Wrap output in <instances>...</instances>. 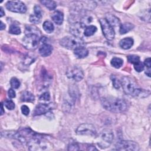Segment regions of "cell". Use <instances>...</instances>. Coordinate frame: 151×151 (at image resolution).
I'll return each instance as SVG.
<instances>
[{
	"label": "cell",
	"mask_w": 151,
	"mask_h": 151,
	"mask_svg": "<svg viewBox=\"0 0 151 151\" xmlns=\"http://www.w3.org/2000/svg\"><path fill=\"white\" fill-rule=\"evenodd\" d=\"M120 83L126 94L138 97H146L150 94V91L142 89L137 83L130 77H123Z\"/></svg>",
	"instance_id": "1"
},
{
	"label": "cell",
	"mask_w": 151,
	"mask_h": 151,
	"mask_svg": "<svg viewBox=\"0 0 151 151\" xmlns=\"http://www.w3.org/2000/svg\"><path fill=\"white\" fill-rule=\"evenodd\" d=\"M101 103L104 109L113 113L124 112L127 109L126 101L119 98L113 97H102Z\"/></svg>",
	"instance_id": "2"
},
{
	"label": "cell",
	"mask_w": 151,
	"mask_h": 151,
	"mask_svg": "<svg viewBox=\"0 0 151 151\" xmlns=\"http://www.w3.org/2000/svg\"><path fill=\"white\" fill-rule=\"evenodd\" d=\"M38 29L33 26H28L25 29V35L22 39V44L27 49L33 50L37 48L41 41Z\"/></svg>",
	"instance_id": "3"
},
{
	"label": "cell",
	"mask_w": 151,
	"mask_h": 151,
	"mask_svg": "<svg viewBox=\"0 0 151 151\" xmlns=\"http://www.w3.org/2000/svg\"><path fill=\"white\" fill-rule=\"evenodd\" d=\"M29 150H45L51 148L52 145L42 135L36 134L27 143Z\"/></svg>",
	"instance_id": "4"
},
{
	"label": "cell",
	"mask_w": 151,
	"mask_h": 151,
	"mask_svg": "<svg viewBox=\"0 0 151 151\" xmlns=\"http://www.w3.org/2000/svg\"><path fill=\"white\" fill-rule=\"evenodd\" d=\"M60 44L65 48L73 50L85 46V42L81 38L74 36H67L63 38L60 40Z\"/></svg>",
	"instance_id": "5"
},
{
	"label": "cell",
	"mask_w": 151,
	"mask_h": 151,
	"mask_svg": "<svg viewBox=\"0 0 151 151\" xmlns=\"http://www.w3.org/2000/svg\"><path fill=\"white\" fill-rule=\"evenodd\" d=\"M114 139V135L111 130L106 129L103 130L99 134L97 144L101 149L108 147Z\"/></svg>",
	"instance_id": "6"
},
{
	"label": "cell",
	"mask_w": 151,
	"mask_h": 151,
	"mask_svg": "<svg viewBox=\"0 0 151 151\" xmlns=\"http://www.w3.org/2000/svg\"><path fill=\"white\" fill-rule=\"evenodd\" d=\"M115 149L117 150H139V145L133 141L120 140L115 145Z\"/></svg>",
	"instance_id": "7"
},
{
	"label": "cell",
	"mask_w": 151,
	"mask_h": 151,
	"mask_svg": "<svg viewBox=\"0 0 151 151\" xmlns=\"http://www.w3.org/2000/svg\"><path fill=\"white\" fill-rule=\"evenodd\" d=\"M6 8L8 10L17 13H25L27 7L24 2L21 1H9L6 4Z\"/></svg>",
	"instance_id": "8"
},
{
	"label": "cell",
	"mask_w": 151,
	"mask_h": 151,
	"mask_svg": "<svg viewBox=\"0 0 151 151\" xmlns=\"http://www.w3.org/2000/svg\"><path fill=\"white\" fill-rule=\"evenodd\" d=\"M103 34L108 40H112L114 38L115 33L113 28L109 24L106 18H101L99 20Z\"/></svg>",
	"instance_id": "9"
},
{
	"label": "cell",
	"mask_w": 151,
	"mask_h": 151,
	"mask_svg": "<svg viewBox=\"0 0 151 151\" xmlns=\"http://www.w3.org/2000/svg\"><path fill=\"white\" fill-rule=\"evenodd\" d=\"M76 133L79 135H88L93 136L96 134V130L93 124L84 123L78 126Z\"/></svg>",
	"instance_id": "10"
},
{
	"label": "cell",
	"mask_w": 151,
	"mask_h": 151,
	"mask_svg": "<svg viewBox=\"0 0 151 151\" xmlns=\"http://www.w3.org/2000/svg\"><path fill=\"white\" fill-rule=\"evenodd\" d=\"M67 76L69 78L78 82L83 78L84 73L80 67L73 66L68 68L67 71Z\"/></svg>",
	"instance_id": "11"
},
{
	"label": "cell",
	"mask_w": 151,
	"mask_h": 151,
	"mask_svg": "<svg viewBox=\"0 0 151 151\" xmlns=\"http://www.w3.org/2000/svg\"><path fill=\"white\" fill-rule=\"evenodd\" d=\"M53 108L52 103H40L38 104L35 108L33 115L39 116L45 113H47Z\"/></svg>",
	"instance_id": "12"
},
{
	"label": "cell",
	"mask_w": 151,
	"mask_h": 151,
	"mask_svg": "<svg viewBox=\"0 0 151 151\" xmlns=\"http://www.w3.org/2000/svg\"><path fill=\"white\" fill-rule=\"evenodd\" d=\"M34 14L29 17V21L33 24H38L40 22L42 18V11L40 6L35 5L34 6Z\"/></svg>",
	"instance_id": "13"
},
{
	"label": "cell",
	"mask_w": 151,
	"mask_h": 151,
	"mask_svg": "<svg viewBox=\"0 0 151 151\" xmlns=\"http://www.w3.org/2000/svg\"><path fill=\"white\" fill-rule=\"evenodd\" d=\"M84 27V26L81 22L75 23L70 27V32L73 36L81 38L82 31Z\"/></svg>",
	"instance_id": "14"
},
{
	"label": "cell",
	"mask_w": 151,
	"mask_h": 151,
	"mask_svg": "<svg viewBox=\"0 0 151 151\" xmlns=\"http://www.w3.org/2000/svg\"><path fill=\"white\" fill-rule=\"evenodd\" d=\"M52 51V47L51 45L46 43H43V44L39 48L40 54L44 57L50 55L51 54Z\"/></svg>",
	"instance_id": "15"
},
{
	"label": "cell",
	"mask_w": 151,
	"mask_h": 151,
	"mask_svg": "<svg viewBox=\"0 0 151 151\" xmlns=\"http://www.w3.org/2000/svg\"><path fill=\"white\" fill-rule=\"evenodd\" d=\"M106 19L113 28L120 27V20L117 17H116L114 15H112L110 14H107Z\"/></svg>",
	"instance_id": "16"
},
{
	"label": "cell",
	"mask_w": 151,
	"mask_h": 151,
	"mask_svg": "<svg viewBox=\"0 0 151 151\" xmlns=\"http://www.w3.org/2000/svg\"><path fill=\"white\" fill-rule=\"evenodd\" d=\"M133 40L130 37L124 38L121 40L119 42L120 47L124 50H127L130 48L133 45Z\"/></svg>",
	"instance_id": "17"
},
{
	"label": "cell",
	"mask_w": 151,
	"mask_h": 151,
	"mask_svg": "<svg viewBox=\"0 0 151 151\" xmlns=\"http://www.w3.org/2000/svg\"><path fill=\"white\" fill-rule=\"evenodd\" d=\"M51 18L56 24L61 25L64 21L63 13L60 11H55L52 13L51 15Z\"/></svg>",
	"instance_id": "18"
},
{
	"label": "cell",
	"mask_w": 151,
	"mask_h": 151,
	"mask_svg": "<svg viewBox=\"0 0 151 151\" xmlns=\"http://www.w3.org/2000/svg\"><path fill=\"white\" fill-rule=\"evenodd\" d=\"M74 54L78 58H83L88 54V51L85 47H80L74 50Z\"/></svg>",
	"instance_id": "19"
},
{
	"label": "cell",
	"mask_w": 151,
	"mask_h": 151,
	"mask_svg": "<svg viewBox=\"0 0 151 151\" xmlns=\"http://www.w3.org/2000/svg\"><path fill=\"white\" fill-rule=\"evenodd\" d=\"M134 28V25L130 22H124L122 24H120L119 32L120 34H124Z\"/></svg>",
	"instance_id": "20"
},
{
	"label": "cell",
	"mask_w": 151,
	"mask_h": 151,
	"mask_svg": "<svg viewBox=\"0 0 151 151\" xmlns=\"http://www.w3.org/2000/svg\"><path fill=\"white\" fill-rule=\"evenodd\" d=\"M35 100V97L32 93L29 91H25L21 94V100L22 101L27 102H32Z\"/></svg>",
	"instance_id": "21"
},
{
	"label": "cell",
	"mask_w": 151,
	"mask_h": 151,
	"mask_svg": "<svg viewBox=\"0 0 151 151\" xmlns=\"http://www.w3.org/2000/svg\"><path fill=\"white\" fill-rule=\"evenodd\" d=\"M97 31V27L94 25H88L85 28L84 31V35L86 37L93 35Z\"/></svg>",
	"instance_id": "22"
},
{
	"label": "cell",
	"mask_w": 151,
	"mask_h": 151,
	"mask_svg": "<svg viewBox=\"0 0 151 151\" xmlns=\"http://www.w3.org/2000/svg\"><path fill=\"white\" fill-rule=\"evenodd\" d=\"M40 2L44 5L47 8H48L49 10H53L55 9L57 7V4L54 1H47V0H43L41 1Z\"/></svg>",
	"instance_id": "23"
},
{
	"label": "cell",
	"mask_w": 151,
	"mask_h": 151,
	"mask_svg": "<svg viewBox=\"0 0 151 151\" xmlns=\"http://www.w3.org/2000/svg\"><path fill=\"white\" fill-rule=\"evenodd\" d=\"M42 27H43V29H44V31L46 32L49 33V34L53 32V31L54 29V26L53 24L49 21H45L43 23Z\"/></svg>",
	"instance_id": "24"
},
{
	"label": "cell",
	"mask_w": 151,
	"mask_h": 151,
	"mask_svg": "<svg viewBox=\"0 0 151 151\" xmlns=\"http://www.w3.org/2000/svg\"><path fill=\"white\" fill-rule=\"evenodd\" d=\"M111 65L116 68H119L121 67L123 64V61L122 59L118 57H114L111 60Z\"/></svg>",
	"instance_id": "25"
},
{
	"label": "cell",
	"mask_w": 151,
	"mask_h": 151,
	"mask_svg": "<svg viewBox=\"0 0 151 151\" xmlns=\"http://www.w3.org/2000/svg\"><path fill=\"white\" fill-rule=\"evenodd\" d=\"M21 31L20 28L14 24H12L11 25V26L9 27V32L11 34H14V35H18L20 34Z\"/></svg>",
	"instance_id": "26"
},
{
	"label": "cell",
	"mask_w": 151,
	"mask_h": 151,
	"mask_svg": "<svg viewBox=\"0 0 151 151\" xmlns=\"http://www.w3.org/2000/svg\"><path fill=\"white\" fill-rule=\"evenodd\" d=\"M127 60L130 63H132L133 64H136V63L140 61V58L139 56L136 55H128L127 57Z\"/></svg>",
	"instance_id": "27"
},
{
	"label": "cell",
	"mask_w": 151,
	"mask_h": 151,
	"mask_svg": "<svg viewBox=\"0 0 151 151\" xmlns=\"http://www.w3.org/2000/svg\"><path fill=\"white\" fill-rule=\"evenodd\" d=\"M10 84L13 88H18L20 86L19 81L15 77H12L10 80Z\"/></svg>",
	"instance_id": "28"
},
{
	"label": "cell",
	"mask_w": 151,
	"mask_h": 151,
	"mask_svg": "<svg viewBox=\"0 0 151 151\" xmlns=\"http://www.w3.org/2000/svg\"><path fill=\"white\" fill-rule=\"evenodd\" d=\"M4 105L8 110H13L15 108V103L10 99H6L4 101Z\"/></svg>",
	"instance_id": "29"
},
{
	"label": "cell",
	"mask_w": 151,
	"mask_h": 151,
	"mask_svg": "<svg viewBox=\"0 0 151 151\" xmlns=\"http://www.w3.org/2000/svg\"><path fill=\"white\" fill-rule=\"evenodd\" d=\"M68 150H73L76 151L80 150V147L78 145L76 142H72L70 143L68 146Z\"/></svg>",
	"instance_id": "30"
},
{
	"label": "cell",
	"mask_w": 151,
	"mask_h": 151,
	"mask_svg": "<svg viewBox=\"0 0 151 151\" xmlns=\"http://www.w3.org/2000/svg\"><path fill=\"white\" fill-rule=\"evenodd\" d=\"M133 65H134V68L135 70L137 72H141L144 69V65L140 61L136 63V64H134Z\"/></svg>",
	"instance_id": "31"
},
{
	"label": "cell",
	"mask_w": 151,
	"mask_h": 151,
	"mask_svg": "<svg viewBox=\"0 0 151 151\" xmlns=\"http://www.w3.org/2000/svg\"><path fill=\"white\" fill-rule=\"evenodd\" d=\"M50 99V94L48 92L46 91L42 93L40 97V100H43V101H49Z\"/></svg>",
	"instance_id": "32"
},
{
	"label": "cell",
	"mask_w": 151,
	"mask_h": 151,
	"mask_svg": "<svg viewBox=\"0 0 151 151\" xmlns=\"http://www.w3.org/2000/svg\"><path fill=\"white\" fill-rule=\"evenodd\" d=\"M112 82H113V86L116 88H119L120 87V85H121V83L120 82L117 80V78L114 77V76H112Z\"/></svg>",
	"instance_id": "33"
},
{
	"label": "cell",
	"mask_w": 151,
	"mask_h": 151,
	"mask_svg": "<svg viewBox=\"0 0 151 151\" xmlns=\"http://www.w3.org/2000/svg\"><path fill=\"white\" fill-rule=\"evenodd\" d=\"M21 111L23 114L27 116L29 113V109L27 106L23 105L21 106Z\"/></svg>",
	"instance_id": "34"
},
{
	"label": "cell",
	"mask_w": 151,
	"mask_h": 151,
	"mask_svg": "<svg viewBox=\"0 0 151 151\" xmlns=\"http://www.w3.org/2000/svg\"><path fill=\"white\" fill-rule=\"evenodd\" d=\"M29 56H27L25 59L24 60V64L25 65H29L31 63L34 62V60L32 58H31L30 57H28Z\"/></svg>",
	"instance_id": "35"
},
{
	"label": "cell",
	"mask_w": 151,
	"mask_h": 151,
	"mask_svg": "<svg viewBox=\"0 0 151 151\" xmlns=\"http://www.w3.org/2000/svg\"><path fill=\"white\" fill-rule=\"evenodd\" d=\"M8 96L9 98H14L15 97V91H14V90L13 88H9L8 91Z\"/></svg>",
	"instance_id": "36"
},
{
	"label": "cell",
	"mask_w": 151,
	"mask_h": 151,
	"mask_svg": "<svg viewBox=\"0 0 151 151\" xmlns=\"http://www.w3.org/2000/svg\"><path fill=\"white\" fill-rule=\"evenodd\" d=\"M144 64H145L148 68H150V66H151L150 58H146V59L145 60V61H144Z\"/></svg>",
	"instance_id": "37"
},
{
	"label": "cell",
	"mask_w": 151,
	"mask_h": 151,
	"mask_svg": "<svg viewBox=\"0 0 151 151\" xmlns=\"http://www.w3.org/2000/svg\"><path fill=\"white\" fill-rule=\"evenodd\" d=\"M5 15V12L4 11V9L2 7L0 8V17H2Z\"/></svg>",
	"instance_id": "38"
},
{
	"label": "cell",
	"mask_w": 151,
	"mask_h": 151,
	"mask_svg": "<svg viewBox=\"0 0 151 151\" xmlns=\"http://www.w3.org/2000/svg\"><path fill=\"white\" fill-rule=\"evenodd\" d=\"M145 74L149 77H150V68H148L147 70H146Z\"/></svg>",
	"instance_id": "39"
},
{
	"label": "cell",
	"mask_w": 151,
	"mask_h": 151,
	"mask_svg": "<svg viewBox=\"0 0 151 151\" xmlns=\"http://www.w3.org/2000/svg\"><path fill=\"white\" fill-rule=\"evenodd\" d=\"M88 148L87 149V150H97L94 146H88Z\"/></svg>",
	"instance_id": "40"
},
{
	"label": "cell",
	"mask_w": 151,
	"mask_h": 151,
	"mask_svg": "<svg viewBox=\"0 0 151 151\" xmlns=\"http://www.w3.org/2000/svg\"><path fill=\"white\" fill-rule=\"evenodd\" d=\"M5 24H4V23L1 21V27H0V29H1V30H3L4 29H5Z\"/></svg>",
	"instance_id": "41"
},
{
	"label": "cell",
	"mask_w": 151,
	"mask_h": 151,
	"mask_svg": "<svg viewBox=\"0 0 151 151\" xmlns=\"http://www.w3.org/2000/svg\"><path fill=\"white\" fill-rule=\"evenodd\" d=\"M1 115H2V114L4 113L5 111H4V107H3V104H2V103H1Z\"/></svg>",
	"instance_id": "42"
}]
</instances>
